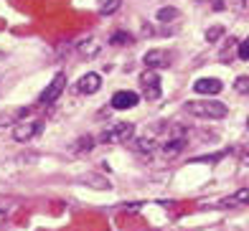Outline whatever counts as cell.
Here are the masks:
<instances>
[{
	"instance_id": "6da1fadb",
	"label": "cell",
	"mask_w": 249,
	"mask_h": 231,
	"mask_svg": "<svg viewBox=\"0 0 249 231\" xmlns=\"http://www.w3.org/2000/svg\"><path fill=\"white\" fill-rule=\"evenodd\" d=\"M186 112L203 120H224L229 114V107L219 99H191L186 105Z\"/></svg>"
},
{
	"instance_id": "7a4b0ae2",
	"label": "cell",
	"mask_w": 249,
	"mask_h": 231,
	"mask_svg": "<svg viewBox=\"0 0 249 231\" xmlns=\"http://www.w3.org/2000/svg\"><path fill=\"white\" fill-rule=\"evenodd\" d=\"M64 87H66V74L64 71H59L53 79H51V84L41 91V97H38V105H43V107H49V105H53L56 99L61 97V91H64Z\"/></svg>"
},
{
	"instance_id": "3957f363",
	"label": "cell",
	"mask_w": 249,
	"mask_h": 231,
	"mask_svg": "<svg viewBox=\"0 0 249 231\" xmlns=\"http://www.w3.org/2000/svg\"><path fill=\"white\" fill-rule=\"evenodd\" d=\"M140 84H142V97L148 102H155L160 97V76L155 74V69H148V71L140 76Z\"/></svg>"
},
{
	"instance_id": "277c9868",
	"label": "cell",
	"mask_w": 249,
	"mask_h": 231,
	"mask_svg": "<svg viewBox=\"0 0 249 231\" xmlns=\"http://www.w3.org/2000/svg\"><path fill=\"white\" fill-rule=\"evenodd\" d=\"M173 61V53L165 51V49H150L148 53L142 56V64L148 69H168Z\"/></svg>"
},
{
	"instance_id": "5b68a950",
	"label": "cell",
	"mask_w": 249,
	"mask_h": 231,
	"mask_svg": "<svg viewBox=\"0 0 249 231\" xmlns=\"http://www.w3.org/2000/svg\"><path fill=\"white\" fill-rule=\"evenodd\" d=\"M132 132H135V124L132 122H117L109 132L102 135V140H105V142H127L130 137H132Z\"/></svg>"
},
{
	"instance_id": "8992f818",
	"label": "cell",
	"mask_w": 249,
	"mask_h": 231,
	"mask_svg": "<svg viewBox=\"0 0 249 231\" xmlns=\"http://www.w3.org/2000/svg\"><path fill=\"white\" fill-rule=\"evenodd\" d=\"M221 89H224L221 79H213V76H203V79H196V82H194V91H196V94L211 97V94H219Z\"/></svg>"
},
{
	"instance_id": "52a82bcc",
	"label": "cell",
	"mask_w": 249,
	"mask_h": 231,
	"mask_svg": "<svg viewBox=\"0 0 249 231\" xmlns=\"http://www.w3.org/2000/svg\"><path fill=\"white\" fill-rule=\"evenodd\" d=\"M138 102H140V97L135 94V91L122 89V91H115V97H112L109 105L115 107V109H132L135 105H138Z\"/></svg>"
},
{
	"instance_id": "ba28073f",
	"label": "cell",
	"mask_w": 249,
	"mask_h": 231,
	"mask_svg": "<svg viewBox=\"0 0 249 231\" xmlns=\"http://www.w3.org/2000/svg\"><path fill=\"white\" fill-rule=\"evenodd\" d=\"M41 130V122H20L16 124V130H13V137L18 142H28L31 137H36Z\"/></svg>"
},
{
	"instance_id": "9c48e42d",
	"label": "cell",
	"mask_w": 249,
	"mask_h": 231,
	"mask_svg": "<svg viewBox=\"0 0 249 231\" xmlns=\"http://www.w3.org/2000/svg\"><path fill=\"white\" fill-rule=\"evenodd\" d=\"M99 87H102V76L99 74H84L82 79H79V84H76V89L82 91V94H97L99 91Z\"/></svg>"
},
{
	"instance_id": "30bf717a",
	"label": "cell",
	"mask_w": 249,
	"mask_h": 231,
	"mask_svg": "<svg viewBox=\"0 0 249 231\" xmlns=\"http://www.w3.org/2000/svg\"><path fill=\"white\" fill-rule=\"evenodd\" d=\"M183 145H186V140H183V137H173V140H168L165 145H163V155L168 158V160H171V158H176L178 153H180V150H183Z\"/></svg>"
},
{
	"instance_id": "8fae6325",
	"label": "cell",
	"mask_w": 249,
	"mask_h": 231,
	"mask_svg": "<svg viewBox=\"0 0 249 231\" xmlns=\"http://www.w3.org/2000/svg\"><path fill=\"white\" fill-rule=\"evenodd\" d=\"M82 183H89V188H97V191H109L112 188V183L107 178L94 176V173H87V176L82 178Z\"/></svg>"
},
{
	"instance_id": "7c38bea8",
	"label": "cell",
	"mask_w": 249,
	"mask_h": 231,
	"mask_svg": "<svg viewBox=\"0 0 249 231\" xmlns=\"http://www.w3.org/2000/svg\"><path fill=\"white\" fill-rule=\"evenodd\" d=\"M219 206H249V188L236 191L234 195H229V198H224Z\"/></svg>"
},
{
	"instance_id": "4fadbf2b",
	"label": "cell",
	"mask_w": 249,
	"mask_h": 231,
	"mask_svg": "<svg viewBox=\"0 0 249 231\" xmlns=\"http://www.w3.org/2000/svg\"><path fill=\"white\" fill-rule=\"evenodd\" d=\"M132 150H135V153H140V155H150L155 150V142L150 140V137H138V140L132 142Z\"/></svg>"
},
{
	"instance_id": "5bb4252c",
	"label": "cell",
	"mask_w": 249,
	"mask_h": 231,
	"mask_svg": "<svg viewBox=\"0 0 249 231\" xmlns=\"http://www.w3.org/2000/svg\"><path fill=\"white\" fill-rule=\"evenodd\" d=\"M112 46H132V36L127 31H117V33H112V38H109Z\"/></svg>"
},
{
	"instance_id": "9a60e30c",
	"label": "cell",
	"mask_w": 249,
	"mask_h": 231,
	"mask_svg": "<svg viewBox=\"0 0 249 231\" xmlns=\"http://www.w3.org/2000/svg\"><path fill=\"white\" fill-rule=\"evenodd\" d=\"M94 147V137H82V140H76V147H74V153H89V150Z\"/></svg>"
},
{
	"instance_id": "2e32d148",
	"label": "cell",
	"mask_w": 249,
	"mask_h": 231,
	"mask_svg": "<svg viewBox=\"0 0 249 231\" xmlns=\"http://www.w3.org/2000/svg\"><path fill=\"white\" fill-rule=\"evenodd\" d=\"M173 18H178V10H176V8H171V5H168V8H160V10H158V20H163V23H168V20H173Z\"/></svg>"
},
{
	"instance_id": "e0dca14e",
	"label": "cell",
	"mask_w": 249,
	"mask_h": 231,
	"mask_svg": "<svg viewBox=\"0 0 249 231\" xmlns=\"http://www.w3.org/2000/svg\"><path fill=\"white\" fill-rule=\"evenodd\" d=\"M221 36H224V26H211V28L206 31V41H209V43H216Z\"/></svg>"
},
{
	"instance_id": "ac0fdd59",
	"label": "cell",
	"mask_w": 249,
	"mask_h": 231,
	"mask_svg": "<svg viewBox=\"0 0 249 231\" xmlns=\"http://www.w3.org/2000/svg\"><path fill=\"white\" fill-rule=\"evenodd\" d=\"M234 89L239 91V94H249V76H239V79H236Z\"/></svg>"
},
{
	"instance_id": "d6986e66",
	"label": "cell",
	"mask_w": 249,
	"mask_h": 231,
	"mask_svg": "<svg viewBox=\"0 0 249 231\" xmlns=\"http://www.w3.org/2000/svg\"><path fill=\"white\" fill-rule=\"evenodd\" d=\"M117 8H120V0H107V3L102 5V16H109V13H115Z\"/></svg>"
},
{
	"instance_id": "ffe728a7",
	"label": "cell",
	"mask_w": 249,
	"mask_h": 231,
	"mask_svg": "<svg viewBox=\"0 0 249 231\" xmlns=\"http://www.w3.org/2000/svg\"><path fill=\"white\" fill-rule=\"evenodd\" d=\"M236 53H239V59L249 61V38H244V41L239 43V49H236Z\"/></svg>"
},
{
	"instance_id": "44dd1931",
	"label": "cell",
	"mask_w": 249,
	"mask_h": 231,
	"mask_svg": "<svg viewBox=\"0 0 249 231\" xmlns=\"http://www.w3.org/2000/svg\"><path fill=\"white\" fill-rule=\"evenodd\" d=\"M97 51H99V46H97L94 41H89V46H82V53H84V56H94Z\"/></svg>"
},
{
	"instance_id": "7402d4cb",
	"label": "cell",
	"mask_w": 249,
	"mask_h": 231,
	"mask_svg": "<svg viewBox=\"0 0 249 231\" xmlns=\"http://www.w3.org/2000/svg\"><path fill=\"white\" fill-rule=\"evenodd\" d=\"M242 165H249V150H247V153H242Z\"/></svg>"
},
{
	"instance_id": "603a6c76",
	"label": "cell",
	"mask_w": 249,
	"mask_h": 231,
	"mask_svg": "<svg viewBox=\"0 0 249 231\" xmlns=\"http://www.w3.org/2000/svg\"><path fill=\"white\" fill-rule=\"evenodd\" d=\"M3 224H5V211L0 209V226H3Z\"/></svg>"
},
{
	"instance_id": "cb8c5ba5",
	"label": "cell",
	"mask_w": 249,
	"mask_h": 231,
	"mask_svg": "<svg viewBox=\"0 0 249 231\" xmlns=\"http://www.w3.org/2000/svg\"><path fill=\"white\" fill-rule=\"evenodd\" d=\"M231 3H234V5H242V3H244V0H231Z\"/></svg>"
},
{
	"instance_id": "d4e9b609",
	"label": "cell",
	"mask_w": 249,
	"mask_h": 231,
	"mask_svg": "<svg viewBox=\"0 0 249 231\" xmlns=\"http://www.w3.org/2000/svg\"><path fill=\"white\" fill-rule=\"evenodd\" d=\"M247 127H249V117H247Z\"/></svg>"
}]
</instances>
